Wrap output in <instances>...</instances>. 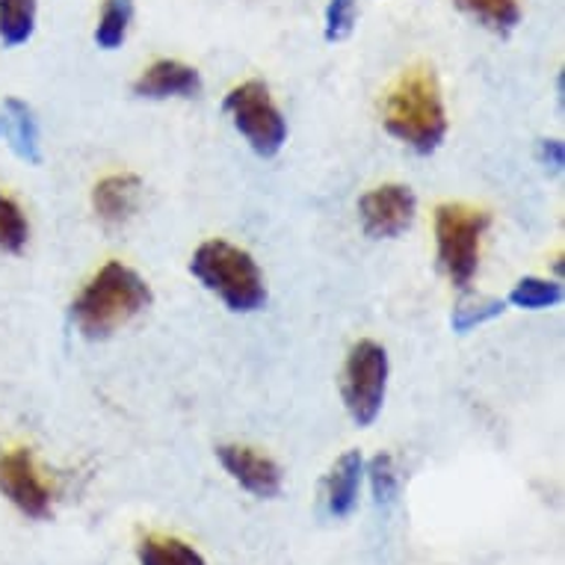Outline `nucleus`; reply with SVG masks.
Instances as JSON below:
<instances>
[{"instance_id":"nucleus-23","label":"nucleus","mask_w":565,"mask_h":565,"mask_svg":"<svg viewBox=\"0 0 565 565\" xmlns=\"http://www.w3.org/2000/svg\"><path fill=\"white\" fill-rule=\"evenodd\" d=\"M139 563L142 565H169L167 551L160 545V536H146L139 542Z\"/></svg>"},{"instance_id":"nucleus-8","label":"nucleus","mask_w":565,"mask_h":565,"mask_svg":"<svg viewBox=\"0 0 565 565\" xmlns=\"http://www.w3.org/2000/svg\"><path fill=\"white\" fill-rule=\"evenodd\" d=\"M417 214V199L406 184H382L362 195L359 216L362 228L373 241H391L412 228Z\"/></svg>"},{"instance_id":"nucleus-11","label":"nucleus","mask_w":565,"mask_h":565,"mask_svg":"<svg viewBox=\"0 0 565 565\" xmlns=\"http://www.w3.org/2000/svg\"><path fill=\"white\" fill-rule=\"evenodd\" d=\"M139 195H142V181L130 172L102 178L93 190V207L98 220L107 225H121L137 211Z\"/></svg>"},{"instance_id":"nucleus-15","label":"nucleus","mask_w":565,"mask_h":565,"mask_svg":"<svg viewBox=\"0 0 565 565\" xmlns=\"http://www.w3.org/2000/svg\"><path fill=\"white\" fill-rule=\"evenodd\" d=\"M456 7L494 33H512L521 21L519 0H456Z\"/></svg>"},{"instance_id":"nucleus-12","label":"nucleus","mask_w":565,"mask_h":565,"mask_svg":"<svg viewBox=\"0 0 565 565\" xmlns=\"http://www.w3.org/2000/svg\"><path fill=\"white\" fill-rule=\"evenodd\" d=\"M364 459L359 450L347 454L332 465V471L326 477V510L332 519H347L359 503V489H362Z\"/></svg>"},{"instance_id":"nucleus-13","label":"nucleus","mask_w":565,"mask_h":565,"mask_svg":"<svg viewBox=\"0 0 565 565\" xmlns=\"http://www.w3.org/2000/svg\"><path fill=\"white\" fill-rule=\"evenodd\" d=\"M0 128L10 139L12 151L19 154L24 163H42V149H39V121L30 110V104L21 98H7L3 102V119Z\"/></svg>"},{"instance_id":"nucleus-2","label":"nucleus","mask_w":565,"mask_h":565,"mask_svg":"<svg viewBox=\"0 0 565 565\" xmlns=\"http://www.w3.org/2000/svg\"><path fill=\"white\" fill-rule=\"evenodd\" d=\"M385 130L417 154H433L447 137V110L433 68H408L385 98Z\"/></svg>"},{"instance_id":"nucleus-9","label":"nucleus","mask_w":565,"mask_h":565,"mask_svg":"<svg viewBox=\"0 0 565 565\" xmlns=\"http://www.w3.org/2000/svg\"><path fill=\"white\" fill-rule=\"evenodd\" d=\"M216 456L225 471L232 473V480L241 482L243 489L260 501H273L281 494V468L269 456L243 445H223Z\"/></svg>"},{"instance_id":"nucleus-7","label":"nucleus","mask_w":565,"mask_h":565,"mask_svg":"<svg viewBox=\"0 0 565 565\" xmlns=\"http://www.w3.org/2000/svg\"><path fill=\"white\" fill-rule=\"evenodd\" d=\"M0 494L28 519L51 515V489L36 468V456L28 447L0 456Z\"/></svg>"},{"instance_id":"nucleus-1","label":"nucleus","mask_w":565,"mask_h":565,"mask_svg":"<svg viewBox=\"0 0 565 565\" xmlns=\"http://www.w3.org/2000/svg\"><path fill=\"white\" fill-rule=\"evenodd\" d=\"M149 306V281L137 269L125 267L121 260H110L86 281L81 297L72 302V320L84 338L98 341V338H110L119 326L130 323Z\"/></svg>"},{"instance_id":"nucleus-6","label":"nucleus","mask_w":565,"mask_h":565,"mask_svg":"<svg viewBox=\"0 0 565 565\" xmlns=\"http://www.w3.org/2000/svg\"><path fill=\"white\" fill-rule=\"evenodd\" d=\"M388 352L376 341H359L343 364V406L359 427H371L385 406L388 391Z\"/></svg>"},{"instance_id":"nucleus-20","label":"nucleus","mask_w":565,"mask_h":565,"mask_svg":"<svg viewBox=\"0 0 565 565\" xmlns=\"http://www.w3.org/2000/svg\"><path fill=\"white\" fill-rule=\"evenodd\" d=\"M507 311V302L503 299H477V302H468V306H459L454 311V329L456 332H471L477 326L489 323L494 317H501Z\"/></svg>"},{"instance_id":"nucleus-16","label":"nucleus","mask_w":565,"mask_h":565,"mask_svg":"<svg viewBox=\"0 0 565 565\" xmlns=\"http://www.w3.org/2000/svg\"><path fill=\"white\" fill-rule=\"evenodd\" d=\"M130 19H134V0H107L104 3L102 21L95 28V42L104 51H116L128 36Z\"/></svg>"},{"instance_id":"nucleus-18","label":"nucleus","mask_w":565,"mask_h":565,"mask_svg":"<svg viewBox=\"0 0 565 565\" xmlns=\"http://www.w3.org/2000/svg\"><path fill=\"white\" fill-rule=\"evenodd\" d=\"M30 241V223L15 199L0 193V252L21 255Z\"/></svg>"},{"instance_id":"nucleus-24","label":"nucleus","mask_w":565,"mask_h":565,"mask_svg":"<svg viewBox=\"0 0 565 565\" xmlns=\"http://www.w3.org/2000/svg\"><path fill=\"white\" fill-rule=\"evenodd\" d=\"M539 158H542V163H545V167H551L559 172L565 163L563 142H559V139H545V142L539 146Z\"/></svg>"},{"instance_id":"nucleus-19","label":"nucleus","mask_w":565,"mask_h":565,"mask_svg":"<svg viewBox=\"0 0 565 565\" xmlns=\"http://www.w3.org/2000/svg\"><path fill=\"white\" fill-rule=\"evenodd\" d=\"M359 19V0H329L326 7V42H343Z\"/></svg>"},{"instance_id":"nucleus-10","label":"nucleus","mask_w":565,"mask_h":565,"mask_svg":"<svg viewBox=\"0 0 565 565\" xmlns=\"http://www.w3.org/2000/svg\"><path fill=\"white\" fill-rule=\"evenodd\" d=\"M202 93V75L193 65L178 60H158L134 81V95L163 102V98H193Z\"/></svg>"},{"instance_id":"nucleus-17","label":"nucleus","mask_w":565,"mask_h":565,"mask_svg":"<svg viewBox=\"0 0 565 565\" xmlns=\"http://www.w3.org/2000/svg\"><path fill=\"white\" fill-rule=\"evenodd\" d=\"M510 302L515 308H524V311H545V308H554L563 302V285L547 281V278L527 276L512 288Z\"/></svg>"},{"instance_id":"nucleus-14","label":"nucleus","mask_w":565,"mask_h":565,"mask_svg":"<svg viewBox=\"0 0 565 565\" xmlns=\"http://www.w3.org/2000/svg\"><path fill=\"white\" fill-rule=\"evenodd\" d=\"M36 0H0V42L3 47L28 45L36 30Z\"/></svg>"},{"instance_id":"nucleus-4","label":"nucleus","mask_w":565,"mask_h":565,"mask_svg":"<svg viewBox=\"0 0 565 565\" xmlns=\"http://www.w3.org/2000/svg\"><path fill=\"white\" fill-rule=\"evenodd\" d=\"M491 216L468 204H441L436 211L438 267L459 290L471 288L480 267V243Z\"/></svg>"},{"instance_id":"nucleus-5","label":"nucleus","mask_w":565,"mask_h":565,"mask_svg":"<svg viewBox=\"0 0 565 565\" xmlns=\"http://www.w3.org/2000/svg\"><path fill=\"white\" fill-rule=\"evenodd\" d=\"M225 113L232 116L234 128L241 130L243 139L258 158H276L288 142V121L273 102L267 84L260 81H246L234 86L225 95Z\"/></svg>"},{"instance_id":"nucleus-21","label":"nucleus","mask_w":565,"mask_h":565,"mask_svg":"<svg viewBox=\"0 0 565 565\" xmlns=\"http://www.w3.org/2000/svg\"><path fill=\"white\" fill-rule=\"evenodd\" d=\"M371 486L376 503H391L397 494V473H394V459L388 454H380L371 462Z\"/></svg>"},{"instance_id":"nucleus-22","label":"nucleus","mask_w":565,"mask_h":565,"mask_svg":"<svg viewBox=\"0 0 565 565\" xmlns=\"http://www.w3.org/2000/svg\"><path fill=\"white\" fill-rule=\"evenodd\" d=\"M160 545H163V551H167L169 565H207L204 563V556L199 554L195 547L186 545V542H181V539L175 536L160 539Z\"/></svg>"},{"instance_id":"nucleus-3","label":"nucleus","mask_w":565,"mask_h":565,"mask_svg":"<svg viewBox=\"0 0 565 565\" xmlns=\"http://www.w3.org/2000/svg\"><path fill=\"white\" fill-rule=\"evenodd\" d=\"M190 273L234 315H252L267 302V285L255 258L228 241L202 243L190 260Z\"/></svg>"}]
</instances>
